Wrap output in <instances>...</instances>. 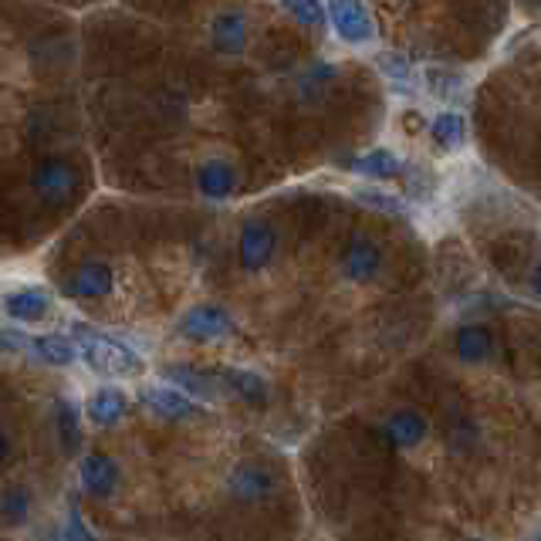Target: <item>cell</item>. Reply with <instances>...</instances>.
<instances>
[{
  "instance_id": "obj_1",
  "label": "cell",
  "mask_w": 541,
  "mask_h": 541,
  "mask_svg": "<svg viewBox=\"0 0 541 541\" xmlns=\"http://www.w3.org/2000/svg\"><path fill=\"white\" fill-rule=\"evenodd\" d=\"M78 332V345L85 352V362L102 376H136L143 372V359L129 349V345L109 339V335H95L92 328H75Z\"/></svg>"
},
{
  "instance_id": "obj_2",
  "label": "cell",
  "mask_w": 541,
  "mask_h": 541,
  "mask_svg": "<svg viewBox=\"0 0 541 541\" xmlns=\"http://www.w3.org/2000/svg\"><path fill=\"white\" fill-rule=\"evenodd\" d=\"M227 494L241 504H268L278 494V477L261 460H241L227 474Z\"/></svg>"
},
{
  "instance_id": "obj_3",
  "label": "cell",
  "mask_w": 541,
  "mask_h": 541,
  "mask_svg": "<svg viewBox=\"0 0 541 541\" xmlns=\"http://www.w3.org/2000/svg\"><path fill=\"white\" fill-rule=\"evenodd\" d=\"M328 17H332L335 38L352 48L376 41V21H372L366 0H328Z\"/></svg>"
},
{
  "instance_id": "obj_4",
  "label": "cell",
  "mask_w": 541,
  "mask_h": 541,
  "mask_svg": "<svg viewBox=\"0 0 541 541\" xmlns=\"http://www.w3.org/2000/svg\"><path fill=\"white\" fill-rule=\"evenodd\" d=\"M342 278L352 281V285H369V281L379 278L383 271V247L379 241H372L369 234H356L342 251Z\"/></svg>"
},
{
  "instance_id": "obj_5",
  "label": "cell",
  "mask_w": 541,
  "mask_h": 541,
  "mask_svg": "<svg viewBox=\"0 0 541 541\" xmlns=\"http://www.w3.org/2000/svg\"><path fill=\"white\" fill-rule=\"evenodd\" d=\"M234 332V315L224 305H193L180 318V335L190 342H217Z\"/></svg>"
},
{
  "instance_id": "obj_6",
  "label": "cell",
  "mask_w": 541,
  "mask_h": 541,
  "mask_svg": "<svg viewBox=\"0 0 541 541\" xmlns=\"http://www.w3.org/2000/svg\"><path fill=\"white\" fill-rule=\"evenodd\" d=\"M278 251V234L268 220H247L237 237V257H241L244 271H264Z\"/></svg>"
},
{
  "instance_id": "obj_7",
  "label": "cell",
  "mask_w": 541,
  "mask_h": 541,
  "mask_svg": "<svg viewBox=\"0 0 541 541\" xmlns=\"http://www.w3.org/2000/svg\"><path fill=\"white\" fill-rule=\"evenodd\" d=\"M75 166L68 163V159H58V156H48L38 163V170H34V190H38V197L44 203H51V207H58V203H68L75 193Z\"/></svg>"
},
{
  "instance_id": "obj_8",
  "label": "cell",
  "mask_w": 541,
  "mask_h": 541,
  "mask_svg": "<svg viewBox=\"0 0 541 541\" xmlns=\"http://www.w3.org/2000/svg\"><path fill=\"white\" fill-rule=\"evenodd\" d=\"M139 399H143L146 410L156 413L159 420H190V416L197 413V403H193L186 393H180L176 386L149 383V386H143Z\"/></svg>"
},
{
  "instance_id": "obj_9",
  "label": "cell",
  "mask_w": 541,
  "mask_h": 541,
  "mask_svg": "<svg viewBox=\"0 0 541 541\" xmlns=\"http://www.w3.org/2000/svg\"><path fill=\"white\" fill-rule=\"evenodd\" d=\"M427 430H430L427 416L420 410H410V406L389 413V420L383 423V437L393 443L396 450H416L427 440Z\"/></svg>"
},
{
  "instance_id": "obj_10",
  "label": "cell",
  "mask_w": 541,
  "mask_h": 541,
  "mask_svg": "<svg viewBox=\"0 0 541 541\" xmlns=\"http://www.w3.org/2000/svg\"><path fill=\"white\" fill-rule=\"evenodd\" d=\"M112 285H115V274L109 264L88 261L65 278V295L68 298H105L112 291Z\"/></svg>"
},
{
  "instance_id": "obj_11",
  "label": "cell",
  "mask_w": 541,
  "mask_h": 541,
  "mask_svg": "<svg viewBox=\"0 0 541 541\" xmlns=\"http://www.w3.org/2000/svg\"><path fill=\"white\" fill-rule=\"evenodd\" d=\"M197 190L203 193L207 200H227L234 197L237 190V170L230 159H203L197 166Z\"/></svg>"
},
{
  "instance_id": "obj_12",
  "label": "cell",
  "mask_w": 541,
  "mask_h": 541,
  "mask_svg": "<svg viewBox=\"0 0 541 541\" xmlns=\"http://www.w3.org/2000/svg\"><path fill=\"white\" fill-rule=\"evenodd\" d=\"M78 481L95 498H109L119 487V464L105 454H88L82 457V467H78Z\"/></svg>"
},
{
  "instance_id": "obj_13",
  "label": "cell",
  "mask_w": 541,
  "mask_h": 541,
  "mask_svg": "<svg viewBox=\"0 0 541 541\" xmlns=\"http://www.w3.org/2000/svg\"><path fill=\"white\" fill-rule=\"evenodd\" d=\"M454 352L464 366H481V362L491 359V352H494L491 328L487 325H464L454 339Z\"/></svg>"
},
{
  "instance_id": "obj_14",
  "label": "cell",
  "mask_w": 541,
  "mask_h": 541,
  "mask_svg": "<svg viewBox=\"0 0 541 541\" xmlns=\"http://www.w3.org/2000/svg\"><path fill=\"white\" fill-rule=\"evenodd\" d=\"M352 173L366 176V180H372V183H386V180L403 176L406 166L393 149H369V153H362L356 163H352Z\"/></svg>"
},
{
  "instance_id": "obj_15",
  "label": "cell",
  "mask_w": 541,
  "mask_h": 541,
  "mask_svg": "<svg viewBox=\"0 0 541 541\" xmlns=\"http://www.w3.org/2000/svg\"><path fill=\"white\" fill-rule=\"evenodd\" d=\"M430 139L440 153H457L467 143V119L454 109H440L430 122Z\"/></svg>"
},
{
  "instance_id": "obj_16",
  "label": "cell",
  "mask_w": 541,
  "mask_h": 541,
  "mask_svg": "<svg viewBox=\"0 0 541 541\" xmlns=\"http://www.w3.org/2000/svg\"><path fill=\"white\" fill-rule=\"evenodd\" d=\"M126 396L119 393L115 386H102L99 393L88 399V416H92V423H99V427H115V423L126 416Z\"/></svg>"
},
{
  "instance_id": "obj_17",
  "label": "cell",
  "mask_w": 541,
  "mask_h": 541,
  "mask_svg": "<svg viewBox=\"0 0 541 541\" xmlns=\"http://www.w3.org/2000/svg\"><path fill=\"white\" fill-rule=\"evenodd\" d=\"M4 312L14 318V322H41L44 315L51 312L48 295L44 291H14V295L4 298Z\"/></svg>"
},
{
  "instance_id": "obj_18",
  "label": "cell",
  "mask_w": 541,
  "mask_h": 541,
  "mask_svg": "<svg viewBox=\"0 0 541 541\" xmlns=\"http://www.w3.org/2000/svg\"><path fill=\"white\" fill-rule=\"evenodd\" d=\"M166 379H170V386H176L180 393L186 396H197V399H214L217 393V379L207 376V372H197L190 366H170L166 369Z\"/></svg>"
},
{
  "instance_id": "obj_19",
  "label": "cell",
  "mask_w": 541,
  "mask_h": 541,
  "mask_svg": "<svg viewBox=\"0 0 541 541\" xmlns=\"http://www.w3.org/2000/svg\"><path fill=\"white\" fill-rule=\"evenodd\" d=\"M214 44L224 55H237V51L247 44V24H244V17L237 14V11H227V14H220L217 21H214Z\"/></svg>"
},
{
  "instance_id": "obj_20",
  "label": "cell",
  "mask_w": 541,
  "mask_h": 541,
  "mask_svg": "<svg viewBox=\"0 0 541 541\" xmlns=\"http://www.w3.org/2000/svg\"><path fill=\"white\" fill-rule=\"evenodd\" d=\"M224 383L234 389L237 396H244L247 403H254V406H261V403H268V383H264L257 372H251V369H227L224 372Z\"/></svg>"
},
{
  "instance_id": "obj_21",
  "label": "cell",
  "mask_w": 541,
  "mask_h": 541,
  "mask_svg": "<svg viewBox=\"0 0 541 541\" xmlns=\"http://www.w3.org/2000/svg\"><path fill=\"white\" fill-rule=\"evenodd\" d=\"M31 349L38 352L44 362H51V366H68V362H75L78 349L72 339H65V335H41V339L31 342Z\"/></svg>"
},
{
  "instance_id": "obj_22",
  "label": "cell",
  "mask_w": 541,
  "mask_h": 541,
  "mask_svg": "<svg viewBox=\"0 0 541 541\" xmlns=\"http://www.w3.org/2000/svg\"><path fill=\"white\" fill-rule=\"evenodd\" d=\"M28 514H31V491L28 487H7V491L0 494V521H7V525H21Z\"/></svg>"
},
{
  "instance_id": "obj_23",
  "label": "cell",
  "mask_w": 541,
  "mask_h": 541,
  "mask_svg": "<svg viewBox=\"0 0 541 541\" xmlns=\"http://www.w3.org/2000/svg\"><path fill=\"white\" fill-rule=\"evenodd\" d=\"M281 7H285L298 24H305V28H322L325 24L322 0H281Z\"/></svg>"
},
{
  "instance_id": "obj_24",
  "label": "cell",
  "mask_w": 541,
  "mask_h": 541,
  "mask_svg": "<svg viewBox=\"0 0 541 541\" xmlns=\"http://www.w3.org/2000/svg\"><path fill=\"white\" fill-rule=\"evenodd\" d=\"M55 423H58V437H61V447L72 454V450L78 447V440H82V427H78V416L75 410L68 403H58V416H55Z\"/></svg>"
},
{
  "instance_id": "obj_25",
  "label": "cell",
  "mask_w": 541,
  "mask_h": 541,
  "mask_svg": "<svg viewBox=\"0 0 541 541\" xmlns=\"http://www.w3.org/2000/svg\"><path fill=\"white\" fill-rule=\"evenodd\" d=\"M356 197L366 203V207H376V210H386V214H403V200L393 197V193L386 190H376V186H362V190L356 193Z\"/></svg>"
},
{
  "instance_id": "obj_26",
  "label": "cell",
  "mask_w": 541,
  "mask_h": 541,
  "mask_svg": "<svg viewBox=\"0 0 541 541\" xmlns=\"http://www.w3.org/2000/svg\"><path fill=\"white\" fill-rule=\"evenodd\" d=\"M65 541H95L92 531L85 528V521L78 518V511L68 514V525H65Z\"/></svg>"
},
{
  "instance_id": "obj_27",
  "label": "cell",
  "mask_w": 541,
  "mask_h": 541,
  "mask_svg": "<svg viewBox=\"0 0 541 541\" xmlns=\"http://www.w3.org/2000/svg\"><path fill=\"white\" fill-rule=\"evenodd\" d=\"M0 349L21 352V349H28V339H24V335H17L14 328H0Z\"/></svg>"
},
{
  "instance_id": "obj_28",
  "label": "cell",
  "mask_w": 541,
  "mask_h": 541,
  "mask_svg": "<svg viewBox=\"0 0 541 541\" xmlns=\"http://www.w3.org/2000/svg\"><path fill=\"white\" fill-rule=\"evenodd\" d=\"M7 457H11V440H7V433L0 430V464H4Z\"/></svg>"
},
{
  "instance_id": "obj_29",
  "label": "cell",
  "mask_w": 541,
  "mask_h": 541,
  "mask_svg": "<svg viewBox=\"0 0 541 541\" xmlns=\"http://www.w3.org/2000/svg\"><path fill=\"white\" fill-rule=\"evenodd\" d=\"M531 291H535V298H541V264H535V271H531Z\"/></svg>"
},
{
  "instance_id": "obj_30",
  "label": "cell",
  "mask_w": 541,
  "mask_h": 541,
  "mask_svg": "<svg viewBox=\"0 0 541 541\" xmlns=\"http://www.w3.org/2000/svg\"><path fill=\"white\" fill-rule=\"evenodd\" d=\"M525 541H541V528H535V531H531V535H528Z\"/></svg>"
},
{
  "instance_id": "obj_31",
  "label": "cell",
  "mask_w": 541,
  "mask_h": 541,
  "mask_svg": "<svg viewBox=\"0 0 541 541\" xmlns=\"http://www.w3.org/2000/svg\"><path fill=\"white\" fill-rule=\"evenodd\" d=\"M467 541H487V538H467Z\"/></svg>"
}]
</instances>
